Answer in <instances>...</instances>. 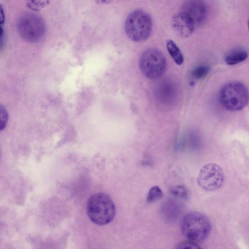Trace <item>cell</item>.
<instances>
[{"mask_svg": "<svg viewBox=\"0 0 249 249\" xmlns=\"http://www.w3.org/2000/svg\"><path fill=\"white\" fill-rule=\"evenodd\" d=\"M49 3L48 0H29L26 1V6L34 11H39Z\"/></svg>", "mask_w": 249, "mask_h": 249, "instance_id": "2e32d148", "label": "cell"}, {"mask_svg": "<svg viewBox=\"0 0 249 249\" xmlns=\"http://www.w3.org/2000/svg\"><path fill=\"white\" fill-rule=\"evenodd\" d=\"M180 230L183 235L195 243L204 241L209 235L211 223L209 218L197 212H192L186 214L180 222Z\"/></svg>", "mask_w": 249, "mask_h": 249, "instance_id": "6da1fadb", "label": "cell"}, {"mask_svg": "<svg viewBox=\"0 0 249 249\" xmlns=\"http://www.w3.org/2000/svg\"><path fill=\"white\" fill-rule=\"evenodd\" d=\"M224 181L222 168L217 164L211 163L204 165L200 169L197 182L203 190L212 192L220 188Z\"/></svg>", "mask_w": 249, "mask_h": 249, "instance_id": "52a82bcc", "label": "cell"}, {"mask_svg": "<svg viewBox=\"0 0 249 249\" xmlns=\"http://www.w3.org/2000/svg\"><path fill=\"white\" fill-rule=\"evenodd\" d=\"M180 11L191 20L195 27L203 23L208 15V8L206 3L201 0L185 1L182 5Z\"/></svg>", "mask_w": 249, "mask_h": 249, "instance_id": "ba28073f", "label": "cell"}, {"mask_svg": "<svg viewBox=\"0 0 249 249\" xmlns=\"http://www.w3.org/2000/svg\"><path fill=\"white\" fill-rule=\"evenodd\" d=\"M124 29L127 36L131 40L137 42L143 41L148 38L151 33V18L143 10H135L127 17Z\"/></svg>", "mask_w": 249, "mask_h": 249, "instance_id": "277c9868", "label": "cell"}, {"mask_svg": "<svg viewBox=\"0 0 249 249\" xmlns=\"http://www.w3.org/2000/svg\"><path fill=\"white\" fill-rule=\"evenodd\" d=\"M219 99L222 106L230 111H239L248 104L249 92L247 87L239 81H231L221 88Z\"/></svg>", "mask_w": 249, "mask_h": 249, "instance_id": "3957f363", "label": "cell"}, {"mask_svg": "<svg viewBox=\"0 0 249 249\" xmlns=\"http://www.w3.org/2000/svg\"><path fill=\"white\" fill-rule=\"evenodd\" d=\"M3 45V37L0 38V49L2 47Z\"/></svg>", "mask_w": 249, "mask_h": 249, "instance_id": "44dd1931", "label": "cell"}, {"mask_svg": "<svg viewBox=\"0 0 249 249\" xmlns=\"http://www.w3.org/2000/svg\"><path fill=\"white\" fill-rule=\"evenodd\" d=\"M5 21L4 10L2 5L0 4V25H2Z\"/></svg>", "mask_w": 249, "mask_h": 249, "instance_id": "d6986e66", "label": "cell"}, {"mask_svg": "<svg viewBox=\"0 0 249 249\" xmlns=\"http://www.w3.org/2000/svg\"><path fill=\"white\" fill-rule=\"evenodd\" d=\"M139 67L145 77L156 79L160 77L165 72L167 61L160 51L151 48L144 51L141 54Z\"/></svg>", "mask_w": 249, "mask_h": 249, "instance_id": "5b68a950", "label": "cell"}, {"mask_svg": "<svg viewBox=\"0 0 249 249\" xmlns=\"http://www.w3.org/2000/svg\"><path fill=\"white\" fill-rule=\"evenodd\" d=\"M248 57L247 52L242 49H236L230 52L225 57L226 63L234 65L244 61Z\"/></svg>", "mask_w": 249, "mask_h": 249, "instance_id": "8fae6325", "label": "cell"}, {"mask_svg": "<svg viewBox=\"0 0 249 249\" xmlns=\"http://www.w3.org/2000/svg\"><path fill=\"white\" fill-rule=\"evenodd\" d=\"M115 207L107 195L98 193L89 198L87 205L88 215L90 220L98 225L109 223L115 215Z\"/></svg>", "mask_w": 249, "mask_h": 249, "instance_id": "7a4b0ae2", "label": "cell"}, {"mask_svg": "<svg viewBox=\"0 0 249 249\" xmlns=\"http://www.w3.org/2000/svg\"><path fill=\"white\" fill-rule=\"evenodd\" d=\"M210 71V68L205 65H201L195 68L191 74L193 78L197 80L204 78Z\"/></svg>", "mask_w": 249, "mask_h": 249, "instance_id": "4fadbf2b", "label": "cell"}, {"mask_svg": "<svg viewBox=\"0 0 249 249\" xmlns=\"http://www.w3.org/2000/svg\"><path fill=\"white\" fill-rule=\"evenodd\" d=\"M177 92L176 84L169 80L162 81L156 89V94L158 99L162 102L171 101L176 97Z\"/></svg>", "mask_w": 249, "mask_h": 249, "instance_id": "30bf717a", "label": "cell"}, {"mask_svg": "<svg viewBox=\"0 0 249 249\" xmlns=\"http://www.w3.org/2000/svg\"><path fill=\"white\" fill-rule=\"evenodd\" d=\"M3 36V31L1 26L0 25V38Z\"/></svg>", "mask_w": 249, "mask_h": 249, "instance_id": "ffe728a7", "label": "cell"}, {"mask_svg": "<svg viewBox=\"0 0 249 249\" xmlns=\"http://www.w3.org/2000/svg\"><path fill=\"white\" fill-rule=\"evenodd\" d=\"M167 50L175 62L178 65H181L184 61L183 55L177 44L172 40L166 41Z\"/></svg>", "mask_w": 249, "mask_h": 249, "instance_id": "7c38bea8", "label": "cell"}, {"mask_svg": "<svg viewBox=\"0 0 249 249\" xmlns=\"http://www.w3.org/2000/svg\"><path fill=\"white\" fill-rule=\"evenodd\" d=\"M8 121V113L6 108L0 104V131L3 130L7 125Z\"/></svg>", "mask_w": 249, "mask_h": 249, "instance_id": "e0dca14e", "label": "cell"}, {"mask_svg": "<svg viewBox=\"0 0 249 249\" xmlns=\"http://www.w3.org/2000/svg\"><path fill=\"white\" fill-rule=\"evenodd\" d=\"M172 25L177 34L184 38L191 35L195 27L191 20L180 11L173 17Z\"/></svg>", "mask_w": 249, "mask_h": 249, "instance_id": "9c48e42d", "label": "cell"}, {"mask_svg": "<svg viewBox=\"0 0 249 249\" xmlns=\"http://www.w3.org/2000/svg\"><path fill=\"white\" fill-rule=\"evenodd\" d=\"M163 196V193L160 188L158 186H154L150 188L149 191L147 201L152 203L161 199Z\"/></svg>", "mask_w": 249, "mask_h": 249, "instance_id": "5bb4252c", "label": "cell"}, {"mask_svg": "<svg viewBox=\"0 0 249 249\" xmlns=\"http://www.w3.org/2000/svg\"><path fill=\"white\" fill-rule=\"evenodd\" d=\"M175 249H202L196 243L187 241L179 243Z\"/></svg>", "mask_w": 249, "mask_h": 249, "instance_id": "ac0fdd59", "label": "cell"}, {"mask_svg": "<svg viewBox=\"0 0 249 249\" xmlns=\"http://www.w3.org/2000/svg\"><path fill=\"white\" fill-rule=\"evenodd\" d=\"M171 193L175 196L182 199H186L188 196L187 189L183 186H178L171 189Z\"/></svg>", "mask_w": 249, "mask_h": 249, "instance_id": "9a60e30c", "label": "cell"}, {"mask_svg": "<svg viewBox=\"0 0 249 249\" xmlns=\"http://www.w3.org/2000/svg\"><path fill=\"white\" fill-rule=\"evenodd\" d=\"M18 30L20 36L30 42L38 41L45 32V22L37 14L28 13L23 14L18 22Z\"/></svg>", "mask_w": 249, "mask_h": 249, "instance_id": "8992f818", "label": "cell"}]
</instances>
